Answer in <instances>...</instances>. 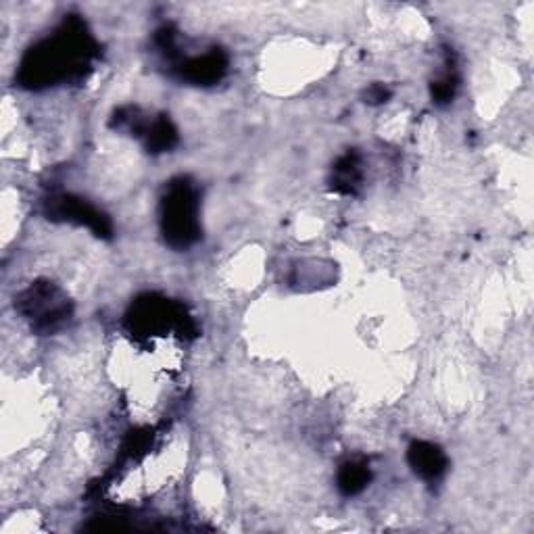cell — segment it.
I'll return each mask as SVG.
<instances>
[{
    "label": "cell",
    "instance_id": "6da1fadb",
    "mask_svg": "<svg viewBox=\"0 0 534 534\" xmlns=\"http://www.w3.org/2000/svg\"><path fill=\"white\" fill-rule=\"evenodd\" d=\"M88 59L84 32H61L38 46L21 65V82L26 86H48L51 82L65 78L71 69H78Z\"/></svg>",
    "mask_w": 534,
    "mask_h": 534
},
{
    "label": "cell",
    "instance_id": "7a4b0ae2",
    "mask_svg": "<svg viewBox=\"0 0 534 534\" xmlns=\"http://www.w3.org/2000/svg\"><path fill=\"white\" fill-rule=\"evenodd\" d=\"M199 197L194 186L186 180H174L163 199V234L176 249L190 247L199 238Z\"/></svg>",
    "mask_w": 534,
    "mask_h": 534
},
{
    "label": "cell",
    "instance_id": "8992f818",
    "mask_svg": "<svg viewBox=\"0 0 534 534\" xmlns=\"http://www.w3.org/2000/svg\"><path fill=\"white\" fill-rule=\"evenodd\" d=\"M370 478H372V474H370V466L366 464V461L349 459L341 466V470H338L336 482H338V489H341L345 495L353 497L368 487Z\"/></svg>",
    "mask_w": 534,
    "mask_h": 534
},
{
    "label": "cell",
    "instance_id": "3957f363",
    "mask_svg": "<svg viewBox=\"0 0 534 534\" xmlns=\"http://www.w3.org/2000/svg\"><path fill=\"white\" fill-rule=\"evenodd\" d=\"M21 311L36 324V328H44L48 332L57 330L69 320L67 299L53 286H32L21 299Z\"/></svg>",
    "mask_w": 534,
    "mask_h": 534
},
{
    "label": "cell",
    "instance_id": "5b68a950",
    "mask_svg": "<svg viewBox=\"0 0 534 534\" xmlns=\"http://www.w3.org/2000/svg\"><path fill=\"white\" fill-rule=\"evenodd\" d=\"M55 213L61 217H67L69 222H78L82 226H88L99 234H109L107 217L80 199H71V197L57 199L55 201Z\"/></svg>",
    "mask_w": 534,
    "mask_h": 534
},
{
    "label": "cell",
    "instance_id": "52a82bcc",
    "mask_svg": "<svg viewBox=\"0 0 534 534\" xmlns=\"http://www.w3.org/2000/svg\"><path fill=\"white\" fill-rule=\"evenodd\" d=\"M361 182V169H359V161L355 155H345L341 161L336 163L334 167V178H332V186L338 192H355V188Z\"/></svg>",
    "mask_w": 534,
    "mask_h": 534
},
{
    "label": "cell",
    "instance_id": "277c9868",
    "mask_svg": "<svg viewBox=\"0 0 534 534\" xmlns=\"http://www.w3.org/2000/svg\"><path fill=\"white\" fill-rule=\"evenodd\" d=\"M407 459L411 470L416 472L426 482L441 480L447 472V455L439 445H432L426 441L411 443L407 451Z\"/></svg>",
    "mask_w": 534,
    "mask_h": 534
}]
</instances>
